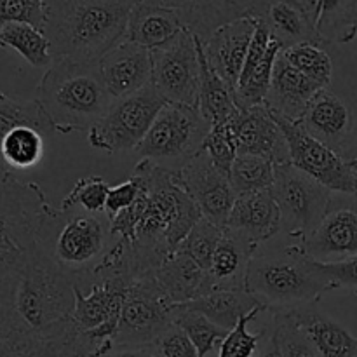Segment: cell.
<instances>
[{
    "instance_id": "3",
    "label": "cell",
    "mask_w": 357,
    "mask_h": 357,
    "mask_svg": "<svg viewBox=\"0 0 357 357\" xmlns=\"http://www.w3.org/2000/svg\"><path fill=\"white\" fill-rule=\"evenodd\" d=\"M246 291L260 302L265 312L289 314L317 305L328 293L319 264L309 257L302 243L274 250H258L248 267Z\"/></svg>"
},
{
    "instance_id": "54",
    "label": "cell",
    "mask_w": 357,
    "mask_h": 357,
    "mask_svg": "<svg viewBox=\"0 0 357 357\" xmlns=\"http://www.w3.org/2000/svg\"><path fill=\"white\" fill-rule=\"evenodd\" d=\"M246 2H248V7H250V3H251V0H246Z\"/></svg>"
},
{
    "instance_id": "51",
    "label": "cell",
    "mask_w": 357,
    "mask_h": 357,
    "mask_svg": "<svg viewBox=\"0 0 357 357\" xmlns=\"http://www.w3.org/2000/svg\"><path fill=\"white\" fill-rule=\"evenodd\" d=\"M342 157H344L345 160L349 162V166H351V169L354 171L356 178H357V136L354 139H352L351 143H349L347 149L342 152Z\"/></svg>"
},
{
    "instance_id": "45",
    "label": "cell",
    "mask_w": 357,
    "mask_h": 357,
    "mask_svg": "<svg viewBox=\"0 0 357 357\" xmlns=\"http://www.w3.org/2000/svg\"><path fill=\"white\" fill-rule=\"evenodd\" d=\"M204 150L220 171L227 174L230 173V167L237 157L236 138L230 121L211 126V131L204 142Z\"/></svg>"
},
{
    "instance_id": "48",
    "label": "cell",
    "mask_w": 357,
    "mask_h": 357,
    "mask_svg": "<svg viewBox=\"0 0 357 357\" xmlns=\"http://www.w3.org/2000/svg\"><path fill=\"white\" fill-rule=\"evenodd\" d=\"M155 344L164 357H199L190 338L174 323L160 335Z\"/></svg>"
},
{
    "instance_id": "15",
    "label": "cell",
    "mask_w": 357,
    "mask_h": 357,
    "mask_svg": "<svg viewBox=\"0 0 357 357\" xmlns=\"http://www.w3.org/2000/svg\"><path fill=\"white\" fill-rule=\"evenodd\" d=\"M174 174H176L178 185L190 195L192 201L201 209L202 218L225 229L237 197L229 174L215 166L206 150H202L187 166H183Z\"/></svg>"
},
{
    "instance_id": "21",
    "label": "cell",
    "mask_w": 357,
    "mask_h": 357,
    "mask_svg": "<svg viewBox=\"0 0 357 357\" xmlns=\"http://www.w3.org/2000/svg\"><path fill=\"white\" fill-rule=\"evenodd\" d=\"M225 229L258 250L267 241L274 239L281 234V215L272 192L260 190L237 195Z\"/></svg>"
},
{
    "instance_id": "17",
    "label": "cell",
    "mask_w": 357,
    "mask_h": 357,
    "mask_svg": "<svg viewBox=\"0 0 357 357\" xmlns=\"http://www.w3.org/2000/svg\"><path fill=\"white\" fill-rule=\"evenodd\" d=\"M101 79L114 100L138 93L152 82V51L132 42H121L98 61Z\"/></svg>"
},
{
    "instance_id": "24",
    "label": "cell",
    "mask_w": 357,
    "mask_h": 357,
    "mask_svg": "<svg viewBox=\"0 0 357 357\" xmlns=\"http://www.w3.org/2000/svg\"><path fill=\"white\" fill-rule=\"evenodd\" d=\"M321 89L323 87L298 72L281 51L275 59L271 89L264 105L268 112L279 117L288 119V121H300L307 105Z\"/></svg>"
},
{
    "instance_id": "4",
    "label": "cell",
    "mask_w": 357,
    "mask_h": 357,
    "mask_svg": "<svg viewBox=\"0 0 357 357\" xmlns=\"http://www.w3.org/2000/svg\"><path fill=\"white\" fill-rule=\"evenodd\" d=\"M38 101L56 132L89 131L114 103L98 63L54 59L37 86Z\"/></svg>"
},
{
    "instance_id": "20",
    "label": "cell",
    "mask_w": 357,
    "mask_h": 357,
    "mask_svg": "<svg viewBox=\"0 0 357 357\" xmlns=\"http://www.w3.org/2000/svg\"><path fill=\"white\" fill-rule=\"evenodd\" d=\"M255 20L243 16L220 26L211 37L202 42L204 54L215 72L227 82L236 94L241 72L250 52L255 35Z\"/></svg>"
},
{
    "instance_id": "39",
    "label": "cell",
    "mask_w": 357,
    "mask_h": 357,
    "mask_svg": "<svg viewBox=\"0 0 357 357\" xmlns=\"http://www.w3.org/2000/svg\"><path fill=\"white\" fill-rule=\"evenodd\" d=\"M110 185L101 176H84L75 181L72 190L63 197L61 211H73V209H82L86 213H105Z\"/></svg>"
},
{
    "instance_id": "10",
    "label": "cell",
    "mask_w": 357,
    "mask_h": 357,
    "mask_svg": "<svg viewBox=\"0 0 357 357\" xmlns=\"http://www.w3.org/2000/svg\"><path fill=\"white\" fill-rule=\"evenodd\" d=\"M164 107L166 100L150 82L138 93L115 100L87 131V142L93 149L108 153L136 150Z\"/></svg>"
},
{
    "instance_id": "11",
    "label": "cell",
    "mask_w": 357,
    "mask_h": 357,
    "mask_svg": "<svg viewBox=\"0 0 357 357\" xmlns=\"http://www.w3.org/2000/svg\"><path fill=\"white\" fill-rule=\"evenodd\" d=\"M171 324L173 305L157 282L153 271L146 272L136 278L128 288L114 344H155Z\"/></svg>"
},
{
    "instance_id": "28",
    "label": "cell",
    "mask_w": 357,
    "mask_h": 357,
    "mask_svg": "<svg viewBox=\"0 0 357 357\" xmlns=\"http://www.w3.org/2000/svg\"><path fill=\"white\" fill-rule=\"evenodd\" d=\"M258 248L236 236L230 230L223 229L222 239L213 255L209 278L213 289H230V291H244L246 289L248 267L257 253Z\"/></svg>"
},
{
    "instance_id": "53",
    "label": "cell",
    "mask_w": 357,
    "mask_h": 357,
    "mask_svg": "<svg viewBox=\"0 0 357 357\" xmlns=\"http://www.w3.org/2000/svg\"><path fill=\"white\" fill-rule=\"evenodd\" d=\"M0 357H10V344L9 338L0 342Z\"/></svg>"
},
{
    "instance_id": "36",
    "label": "cell",
    "mask_w": 357,
    "mask_h": 357,
    "mask_svg": "<svg viewBox=\"0 0 357 357\" xmlns=\"http://www.w3.org/2000/svg\"><path fill=\"white\" fill-rule=\"evenodd\" d=\"M229 178L236 195L271 190L275 180V164L265 157L237 155Z\"/></svg>"
},
{
    "instance_id": "44",
    "label": "cell",
    "mask_w": 357,
    "mask_h": 357,
    "mask_svg": "<svg viewBox=\"0 0 357 357\" xmlns=\"http://www.w3.org/2000/svg\"><path fill=\"white\" fill-rule=\"evenodd\" d=\"M49 0H0V30L9 23H28L44 31Z\"/></svg>"
},
{
    "instance_id": "22",
    "label": "cell",
    "mask_w": 357,
    "mask_h": 357,
    "mask_svg": "<svg viewBox=\"0 0 357 357\" xmlns=\"http://www.w3.org/2000/svg\"><path fill=\"white\" fill-rule=\"evenodd\" d=\"M185 30L187 24L178 9L155 0H136L124 40L157 51L176 40Z\"/></svg>"
},
{
    "instance_id": "5",
    "label": "cell",
    "mask_w": 357,
    "mask_h": 357,
    "mask_svg": "<svg viewBox=\"0 0 357 357\" xmlns=\"http://www.w3.org/2000/svg\"><path fill=\"white\" fill-rule=\"evenodd\" d=\"M73 309L75 284L72 274L37 244L20 268L14 296L16 333L47 330L70 319Z\"/></svg>"
},
{
    "instance_id": "50",
    "label": "cell",
    "mask_w": 357,
    "mask_h": 357,
    "mask_svg": "<svg viewBox=\"0 0 357 357\" xmlns=\"http://www.w3.org/2000/svg\"><path fill=\"white\" fill-rule=\"evenodd\" d=\"M264 330H265L264 338H261L260 347H258L257 356L255 357H282L281 349H279V344H278V337H275L272 319H271V323L264 328Z\"/></svg>"
},
{
    "instance_id": "14",
    "label": "cell",
    "mask_w": 357,
    "mask_h": 357,
    "mask_svg": "<svg viewBox=\"0 0 357 357\" xmlns=\"http://www.w3.org/2000/svg\"><path fill=\"white\" fill-rule=\"evenodd\" d=\"M312 260L333 264L357 255V194L333 192L319 225L302 243Z\"/></svg>"
},
{
    "instance_id": "49",
    "label": "cell",
    "mask_w": 357,
    "mask_h": 357,
    "mask_svg": "<svg viewBox=\"0 0 357 357\" xmlns=\"http://www.w3.org/2000/svg\"><path fill=\"white\" fill-rule=\"evenodd\" d=\"M98 357H164L157 344L114 345L110 351Z\"/></svg>"
},
{
    "instance_id": "8",
    "label": "cell",
    "mask_w": 357,
    "mask_h": 357,
    "mask_svg": "<svg viewBox=\"0 0 357 357\" xmlns=\"http://www.w3.org/2000/svg\"><path fill=\"white\" fill-rule=\"evenodd\" d=\"M211 122L199 108L166 103L135 152L169 171H180L204 150Z\"/></svg>"
},
{
    "instance_id": "27",
    "label": "cell",
    "mask_w": 357,
    "mask_h": 357,
    "mask_svg": "<svg viewBox=\"0 0 357 357\" xmlns=\"http://www.w3.org/2000/svg\"><path fill=\"white\" fill-rule=\"evenodd\" d=\"M296 326L309 337L321 357H357V338L316 305L289 312Z\"/></svg>"
},
{
    "instance_id": "26",
    "label": "cell",
    "mask_w": 357,
    "mask_h": 357,
    "mask_svg": "<svg viewBox=\"0 0 357 357\" xmlns=\"http://www.w3.org/2000/svg\"><path fill=\"white\" fill-rule=\"evenodd\" d=\"M153 274L173 307L194 302L213 291L209 272L180 250L157 267Z\"/></svg>"
},
{
    "instance_id": "16",
    "label": "cell",
    "mask_w": 357,
    "mask_h": 357,
    "mask_svg": "<svg viewBox=\"0 0 357 357\" xmlns=\"http://www.w3.org/2000/svg\"><path fill=\"white\" fill-rule=\"evenodd\" d=\"M237 155H258L274 164L289 162V146L281 126L265 105L243 108L230 119Z\"/></svg>"
},
{
    "instance_id": "7",
    "label": "cell",
    "mask_w": 357,
    "mask_h": 357,
    "mask_svg": "<svg viewBox=\"0 0 357 357\" xmlns=\"http://www.w3.org/2000/svg\"><path fill=\"white\" fill-rule=\"evenodd\" d=\"M54 208L35 181H21L0 159V255L23 264Z\"/></svg>"
},
{
    "instance_id": "35",
    "label": "cell",
    "mask_w": 357,
    "mask_h": 357,
    "mask_svg": "<svg viewBox=\"0 0 357 357\" xmlns=\"http://www.w3.org/2000/svg\"><path fill=\"white\" fill-rule=\"evenodd\" d=\"M44 138L45 136L33 128L14 129L0 143V159L10 169H31L44 157Z\"/></svg>"
},
{
    "instance_id": "37",
    "label": "cell",
    "mask_w": 357,
    "mask_h": 357,
    "mask_svg": "<svg viewBox=\"0 0 357 357\" xmlns=\"http://www.w3.org/2000/svg\"><path fill=\"white\" fill-rule=\"evenodd\" d=\"M282 54L298 72L309 77L317 86L323 89L330 87L331 79H333V61L324 49V44L302 42V44L282 49Z\"/></svg>"
},
{
    "instance_id": "25",
    "label": "cell",
    "mask_w": 357,
    "mask_h": 357,
    "mask_svg": "<svg viewBox=\"0 0 357 357\" xmlns=\"http://www.w3.org/2000/svg\"><path fill=\"white\" fill-rule=\"evenodd\" d=\"M246 16L261 21L282 49L302 42L323 44L302 9L291 0H251Z\"/></svg>"
},
{
    "instance_id": "6",
    "label": "cell",
    "mask_w": 357,
    "mask_h": 357,
    "mask_svg": "<svg viewBox=\"0 0 357 357\" xmlns=\"http://www.w3.org/2000/svg\"><path fill=\"white\" fill-rule=\"evenodd\" d=\"M38 244L68 274H89L105 260L114 244L110 220L105 213L54 209L42 229Z\"/></svg>"
},
{
    "instance_id": "29",
    "label": "cell",
    "mask_w": 357,
    "mask_h": 357,
    "mask_svg": "<svg viewBox=\"0 0 357 357\" xmlns=\"http://www.w3.org/2000/svg\"><path fill=\"white\" fill-rule=\"evenodd\" d=\"M155 2L166 3L180 10L187 30L202 42L208 40L220 26L248 14L246 0H155Z\"/></svg>"
},
{
    "instance_id": "52",
    "label": "cell",
    "mask_w": 357,
    "mask_h": 357,
    "mask_svg": "<svg viewBox=\"0 0 357 357\" xmlns=\"http://www.w3.org/2000/svg\"><path fill=\"white\" fill-rule=\"evenodd\" d=\"M357 38V0L352 6L351 16H349V42Z\"/></svg>"
},
{
    "instance_id": "13",
    "label": "cell",
    "mask_w": 357,
    "mask_h": 357,
    "mask_svg": "<svg viewBox=\"0 0 357 357\" xmlns=\"http://www.w3.org/2000/svg\"><path fill=\"white\" fill-rule=\"evenodd\" d=\"M272 114V112H271ZM289 146V164L312 176L337 194H357V178L347 160L333 149L312 138L300 121H288L272 114Z\"/></svg>"
},
{
    "instance_id": "42",
    "label": "cell",
    "mask_w": 357,
    "mask_h": 357,
    "mask_svg": "<svg viewBox=\"0 0 357 357\" xmlns=\"http://www.w3.org/2000/svg\"><path fill=\"white\" fill-rule=\"evenodd\" d=\"M282 357H321L312 342L296 326L289 314H271Z\"/></svg>"
},
{
    "instance_id": "38",
    "label": "cell",
    "mask_w": 357,
    "mask_h": 357,
    "mask_svg": "<svg viewBox=\"0 0 357 357\" xmlns=\"http://www.w3.org/2000/svg\"><path fill=\"white\" fill-rule=\"evenodd\" d=\"M173 323L187 333L194 347L197 349L199 357H206L213 352L215 345L222 344L223 338L229 335V331L209 321L201 312L180 305L173 307Z\"/></svg>"
},
{
    "instance_id": "41",
    "label": "cell",
    "mask_w": 357,
    "mask_h": 357,
    "mask_svg": "<svg viewBox=\"0 0 357 357\" xmlns=\"http://www.w3.org/2000/svg\"><path fill=\"white\" fill-rule=\"evenodd\" d=\"M20 268L21 264L0 255V342L16 333L14 296H16Z\"/></svg>"
},
{
    "instance_id": "47",
    "label": "cell",
    "mask_w": 357,
    "mask_h": 357,
    "mask_svg": "<svg viewBox=\"0 0 357 357\" xmlns=\"http://www.w3.org/2000/svg\"><path fill=\"white\" fill-rule=\"evenodd\" d=\"M319 264V271L326 281L328 291L333 289H357V255L333 264Z\"/></svg>"
},
{
    "instance_id": "33",
    "label": "cell",
    "mask_w": 357,
    "mask_h": 357,
    "mask_svg": "<svg viewBox=\"0 0 357 357\" xmlns=\"http://www.w3.org/2000/svg\"><path fill=\"white\" fill-rule=\"evenodd\" d=\"M0 47L16 51L28 65L45 68L54 61L45 33L28 23H9L0 30Z\"/></svg>"
},
{
    "instance_id": "32",
    "label": "cell",
    "mask_w": 357,
    "mask_h": 357,
    "mask_svg": "<svg viewBox=\"0 0 357 357\" xmlns=\"http://www.w3.org/2000/svg\"><path fill=\"white\" fill-rule=\"evenodd\" d=\"M199 61H201V89H199V110L211 122V126L229 122L239 112L236 94L225 80L215 72L204 54L202 40L199 38Z\"/></svg>"
},
{
    "instance_id": "46",
    "label": "cell",
    "mask_w": 357,
    "mask_h": 357,
    "mask_svg": "<svg viewBox=\"0 0 357 357\" xmlns=\"http://www.w3.org/2000/svg\"><path fill=\"white\" fill-rule=\"evenodd\" d=\"M142 190L143 183L136 174H131L126 181L112 187L110 192H108L107 204H105V215L108 216V220H114L119 213H122L129 206L135 204Z\"/></svg>"
},
{
    "instance_id": "9",
    "label": "cell",
    "mask_w": 357,
    "mask_h": 357,
    "mask_svg": "<svg viewBox=\"0 0 357 357\" xmlns=\"http://www.w3.org/2000/svg\"><path fill=\"white\" fill-rule=\"evenodd\" d=\"M281 215V232L291 243H303L326 213L333 192L293 164H275L271 188Z\"/></svg>"
},
{
    "instance_id": "23",
    "label": "cell",
    "mask_w": 357,
    "mask_h": 357,
    "mask_svg": "<svg viewBox=\"0 0 357 357\" xmlns=\"http://www.w3.org/2000/svg\"><path fill=\"white\" fill-rule=\"evenodd\" d=\"M10 357H93L89 344L73 319L42 331H24L9 337Z\"/></svg>"
},
{
    "instance_id": "40",
    "label": "cell",
    "mask_w": 357,
    "mask_h": 357,
    "mask_svg": "<svg viewBox=\"0 0 357 357\" xmlns=\"http://www.w3.org/2000/svg\"><path fill=\"white\" fill-rule=\"evenodd\" d=\"M222 227L215 225L209 220L201 218L195 223L194 229L188 232V236L185 237V241L180 244L178 250L183 251L192 260L197 261L206 272H209L213 255H215L216 246H218L220 239H222Z\"/></svg>"
},
{
    "instance_id": "12",
    "label": "cell",
    "mask_w": 357,
    "mask_h": 357,
    "mask_svg": "<svg viewBox=\"0 0 357 357\" xmlns=\"http://www.w3.org/2000/svg\"><path fill=\"white\" fill-rule=\"evenodd\" d=\"M152 86L166 100V103L199 108V89H201L199 38L185 30L169 45L152 51Z\"/></svg>"
},
{
    "instance_id": "1",
    "label": "cell",
    "mask_w": 357,
    "mask_h": 357,
    "mask_svg": "<svg viewBox=\"0 0 357 357\" xmlns=\"http://www.w3.org/2000/svg\"><path fill=\"white\" fill-rule=\"evenodd\" d=\"M145 187V209L129 243L136 274L143 275L164 264L202 218L190 195L178 185L174 171L139 159L132 169Z\"/></svg>"
},
{
    "instance_id": "2",
    "label": "cell",
    "mask_w": 357,
    "mask_h": 357,
    "mask_svg": "<svg viewBox=\"0 0 357 357\" xmlns=\"http://www.w3.org/2000/svg\"><path fill=\"white\" fill-rule=\"evenodd\" d=\"M136 0H49L44 33L52 58L98 63L124 42Z\"/></svg>"
},
{
    "instance_id": "30",
    "label": "cell",
    "mask_w": 357,
    "mask_h": 357,
    "mask_svg": "<svg viewBox=\"0 0 357 357\" xmlns=\"http://www.w3.org/2000/svg\"><path fill=\"white\" fill-rule=\"evenodd\" d=\"M185 309L201 312L215 324L227 331H232L237 326L241 317L248 316L255 309H264L255 296L244 291H230V289H213L208 295L183 303Z\"/></svg>"
},
{
    "instance_id": "19",
    "label": "cell",
    "mask_w": 357,
    "mask_h": 357,
    "mask_svg": "<svg viewBox=\"0 0 357 357\" xmlns=\"http://www.w3.org/2000/svg\"><path fill=\"white\" fill-rule=\"evenodd\" d=\"M255 24L257 26H255L253 40L236 89V103L241 110L260 107L265 103V98L271 89L275 59L282 51V45L272 38L271 31L261 21L255 20Z\"/></svg>"
},
{
    "instance_id": "43",
    "label": "cell",
    "mask_w": 357,
    "mask_h": 357,
    "mask_svg": "<svg viewBox=\"0 0 357 357\" xmlns=\"http://www.w3.org/2000/svg\"><path fill=\"white\" fill-rule=\"evenodd\" d=\"M261 312H265L264 309H255L253 312L248 314V316L241 317L237 326L232 331H229L223 342L220 344V354L218 357H255L257 356L258 347H260V342L264 338L265 330H261L260 333H251L248 330V324L251 321L257 319Z\"/></svg>"
},
{
    "instance_id": "34",
    "label": "cell",
    "mask_w": 357,
    "mask_h": 357,
    "mask_svg": "<svg viewBox=\"0 0 357 357\" xmlns=\"http://www.w3.org/2000/svg\"><path fill=\"white\" fill-rule=\"evenodd\" d=\"M17 128H33L44 136L56 132L54 126L37 100H23L0 91V143Z\"/></svg>"
},
{
    "instance_id": "18",
    "label": "cell",
    "mask_w": 357,
    "mask_h": 357,
    "mask_svg": "<svg viewBox=\"0 0 357 357\" xmlns=\"http://www.w3.org/2000/svg\"><path fill=\"white\" fill-rule=\"evenodd\" d=\"M307 132L342 155L354 139V115L347 101L330 87L317 91L300 119Z\"/></svg>"
},
{
    "instance_id": "31",
    "label": "cell",
    "mask_w": 357,
    "mask_h": 357,
    "mask_svg": "<svg viewBox=\"0 0 357 357\" xmlns=\"http://www.w3.org/2000/svg\"><path fill=\"white\" fill-rule=\"evenodd\" d=\"M326 44H349V16L356 0H291Z\"/></svg>"
}]
</instances>
